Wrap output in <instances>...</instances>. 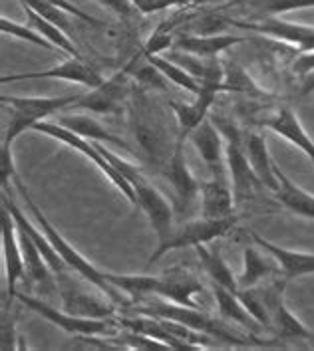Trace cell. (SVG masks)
I'll return each mask as SVG.
<instances>
[{
  "instance_id": "6da1fadb",
  "label": "cell",
  "mask_w": 314,
  "mask_h": 351,
  "mask_svg": "<svg viewBox=\"0 0 314 351\" xmlns=\"http://www.w3.org/2000/svg\"><path fill=\"white\" fill-rule=\"evenodd\" d=\"M12 181H14V185L19 189L20 197H22V201L26 203L28 206V210L32 213V217H34V221L38 222V226L46 232V237L50 239L52 242V246H54L56 250H58V254L62 256V260L66 262V266L70 268V270H74L76 274H80V276L84 278L88 284H92L96 286L102 294L106 298H110L111 302H115V304H120V302H124V292L122 290H117L113 284H111L110 280H108V272H104V270H100V268H96L90 260L86 258L84 254H80L78 250H76L74 246L70 244V242L66 241L58 230H56L54 226H52V222L46 219V215L40 210V206L34 203V199L30 197V193H28V189L24 186L22 183V179H20L19 175H14L12 177Z\"/></svg>"
},
{
  "instance_id": "7a4b0ae2",
  "label": "cell",
  "mask_w": 314,
  "mask_h": 351,
  "mask_svg": "<svg viewBox=\"0 0 314 351\" xmlns=\"http://www.w3.org/2000/svg\"><path fill=\"white\" fill-rule=\"evenodd\" d=\"M108 280L111 284L122 290L124 294L131 298L153 296L169 300L173 304L199 308V304L193 300L195 294L203 292V284L195 276L181 272V270H171L164 276H148V274H111L108 272Z\"/></svg>"
},
{
  "instance_id": "3957f363",
  "label": "cell",
  "mask_w": 314,
  "mask_h": 351,
  "mask_svg": "<svg viewBox=\"0 0 314 351\" xmlns=\"http://www.w3.org/2000/svg\"><path fill=\"white\" fill-rule=\"evenodd\" d=\"M93 143H96L98 151L110 161L111 165L115 167L130 181V185L133 186V193H135V199H137L135 206H139L146 213L153 232L157 234V241L167 237L169 230L173 228V206L169 204V201L155 186L149 183L148 177L133 163L122 159L117 153H113L110 147H104L100 141H93Z\"/></svg>"
},
{
  "instance_id": "277c9868",
  "label": "cell",
  "mask_w": 314,
  "mask_h": 351,
  "mask_svg": "<svg viewBox=\"0 0 314 351\" xmlns=\"http://www.w3.org/2000/svg\"><path fill=\"white\" fill-rule=\"evenodd\" d=\"M133 312L137 315H151V317H166L179 322L187 328L201 332L209 337H215L221 343L229 346H255V343H265L259 337H243L233 328H229L225 324L223 317H213V315L205 314L199 308H191V306H181V304H169V302H149L148 306H135Z\"/></svg>"
},
{
  "instance_id": "5b68a950",
  "label": "cell",
  "mask_w": 314,
  "mask_h": 351,
  "mask_svg": "<svg viewBox=\"0 0 314 351\" xmlns=\"http://www.w3.org/2000/svg\"><path fill=\"white\" fill-rule=\"evenodd\" d=\"M80 95H56V97H16V95H2L0 101L8 106V123L2 137V147L12 149L26 130H32L40 121H46V117L54 115L58 111L70 110L78 101Z\"/></svg>"
},
{
  "instance_id": "8992f818",
  "label": "cell",
  "mask_w": 314,
  "mask_h": 351,
  "mask_svg": "<svg viewBox=\"0 0 314 351\" xmlns=\"http://www.w3.org/2000/svg\"><path fill=\"white\" fill-rule=\"evenodd\" d=\"M130 125L131 133L142 149V153L146 155V159L155 171L164 173V169L175 151V143H171L169 139L166 121L157 113L151 111L146 99H139V104L135 99L130 111Z\"/></svg>"
},
{
  "instance_id": "52a82bcc",
  "label": "cell",
  "mask_w": 314,
  "mask_h": 351,
  "mask_svg": "<svg viewBox=\"0 0 314 351\" xmlns=\"http://www.w3.org/2000/svg\"><path fill=\"white\" fill-rule=\"evenodd\" d=\"M223 80H225V66L219 58H209L203 77L199 80L201 88L195 93V99L191 104L173 101L171 110L177 119V141L185 143L189 135L197 130L209 115L211 106L215 104L217 93L223 92Z\"/></svg>"
},
{
  "instance_id": "ba28073f",
  "label": "cell",
  "mask_w": 314,
  "mask_h": 351,
  "mask_svg": "<svg viewBox=\"0 0 314 351\" xmlns=\"http://www.w3.org/2000/svg\"><path fill=\"white\" fill-rule=\"evenodd\" d=\"M237 222V217L231 219H205L201 217L199 221H189L173 226L169 230V234L159 239L155 250L151 252L148 264H155L164 258L166 254H169L171 250H179V248H189V246H199V244H209L215 239L225 237Z\"/></svg>"
},
{
  "instance_id": "9c48e42d",
  "label": "cell",
  "mask_w": 314,
  "mask_h": 351,
  "mask_svg": "<svg viewBox=\"0 0 314 351\" xmlns=\"http://www.w3.org/2000/svg\"><path fill=\"white\" fill-rule=\"evenodd\" d=\"M213 123L219 128V131L225 137V157H227V171H229V179L233 185L235 193V201L239 203L243 199H251L255 195V191L259 189L260 181L257 179L253 167L249 163V157L245 153L243 145V133H240L231 121L227 119H213Z\"/></svg>"
},
{
  "instance_id": "30bf717a",
  "label": "cell",
  "mask_w": 314,
  "mask_h": 351,
  "mask_svg": "<svg viewBox=\"0 0 314 351\" xmlns=\"http://www.w3.org/2000/svg\"><path fill=\"white\" fill-rule=\"evenodd\" d=\"M260 290V296L267 304V310L271 315V332L280 339H295V341H304L314 348V332L309 330L298 317H296L284 304V288L287 280L282 276L267 280L257 286Z\"/></svg>"
},
{
  "instance_id": "8fae6325",
  "label": "cell",
  "mask_w": 314,
  "mask_h": 351,
  "mask_svg": "<svg viewBox=\"0 0 314 351\" xmlns=\"http://www.w3.org/2000/svg\"><path fill=\"white\" fill-rule=\"evenodd\" d=\"M32 131H36V133H42V135H48V137H52L56 141H60V143H64V145H68V147L76 149L78 153H82L84 157H88L90 161H92L93 165L98 167L108 179H110L113 185L117 186V191L130 201L131 204L137 203V199H135V193H133V186L130 185V181L115 169V167L111 165L110 161L98 151L96 147V143L90 141V139H86V137H82V135H78L74 131L66 130L64 125H60V123H50V121H40L36 123Z\"/></svg>"
},
{
  "instance_id": "7c38bea8",
  "label": "cell",
  "mask_w": 314,
  "mask_h": 351,
  "mask_svg": "<svg viewBox=\"0 0 314 351\" xmlns=\"http://www.w3.org/2000/svg\"><path fill=\"white\" fill-rule=\"evenodd\" d=\"M20 302L36 312L38 315H42L46 322L58 326L60 330H64L66 333H72V335H82V337H93V335H111V333H117V326L113 324V317H84V315H74L70 312H60L52 308L50 304L38 300V298L26 296V294H16Z\"/></svg>"
},
{
  "instance_id": "4fadbf2b",
  "label": "cell",
  "mask_w": 314,
  "mask_h": 351,
  "mask_svg": "<svg viewBox=\"0 0 314 351\" xmlns=\"http://www.w3.org/2000/svg\"><path fill=\"white\" fill-rule=\"evenodd\" d=\"M130 64L122 68L110 80H104L98 88H92L88 93L80 95L72 110H88L93 113H117L126 106L130 97Z\"/></svg>"
},
{
  "instance_id": "5bb4252c",
  "label": "cell",
  "mask_w": 314,
  "mask_h": 351,
  "mask_svg": "<svg viewBox=\"0 0 314 351\" xmlns=\"http://www.w3.org/2000/svg\"><path fill=\"white\" fill-rule=\"evenodd\" d=\"M227 24L243 28L249 32H257L262 36L275 38L278 42H287L291 46H296L300 54L314 52V26L298 24L289 20L277 19V16H265L259 22H240V20H227Z\"/></svg>"
},
{
  "instance_id": "9a60e30c",
  "label": "cell",
  "mask_w": 314,
  "mask_h": 351,
  "mask_svg": "<svg viewBox=\"0 0 314 351\" xmlns=\"http://www.w3.org/2000/svg\"><path fill=\"white\" fill-rule=\"evenodd\" d=\"M2 256H4V276H6V290H4V310H8V300L16 298V284L26 280V264L22 256V248L19 241V228L12 219L10 210L2 204Z\"/></svg>"
},
{
  "instance_id": "2e32d148",
  "label": "cell",
  "mask_w": 314,
  "mask_h": 351,
  "mask_svg": "<svg viewBox=\"0 0 314 351\" xmlns=\"http://www.w3.org/2000/svg\"><path fill=\"white\" fill-rule=\"evenodd\" d=\"M183 145L185 143H179L175 139V151L164 169V175L173 186V206L179 215L189 213L195 199L201 197V183L197 181V177L191 173V169L185 161Z\"/></svg>"
},
{
  "instance_id": "e0dca14e",
  "label": "cell",
  "mask_w": 314,
  "mask_h": 351,
  "mask_svg": "<svg viewBox=\"0 0 314 351\" xmlns=\"http://www.w3.org/2000/svg\"><path fill=\"white\" fill-rule=\"evenodd\" d=\"M19 80H66V82H72V84H80L84 88H98L104 77L102 74L93 68L92 64L84 62V58H72L62 62V64H56L54 68L50 70H42V72H26V74H10L2 75V84H12V82H19Z\"/></svg>"
},
{
  "instance_id": "ac0fdd59",
  "label": "cell",
  "mask_w": 314,
  "mask_h": 351,
  "mask_svg": "<svg viewBox=\"0 0 314 351\" xmlns=\"http://www.w3.org/2000/svg\"><path fill=\"white\" fill-rule=\"evenodd\" d=\"M193 147L201 155L203 163L211 171L213 179H225L227 181V157H225V137L215 128V123L207 117L203 123L189 135Z\"/></svg>"
},
{
  "instance_id": "d6986e66",
  "label": "cell",
  "mask_w": 314,
  "mask_h": 351,
  "mask_svg": "<svg viewBox=\"0 0 314 351\" xmlns=\"http://www.w3.org/2000/svg\"><path fill=\"white\" fill-rule=\"evenodd\" d=\"M58 286H60V296L64 302V310L70 312L74 315H84V317H111L115 314V308L110 298L102 300V298H96L88 292H84L80 286L72 284V280L66 278H60L58 280Z\"/></svg>"
},
{
  "instance_id": "ffe728a7",
  "label": "cell",
  "mask_w": 314,
  "mask_h": 351,
  "mask_svg": "<svg viewBox=\"0 0 314 351\" xmlns=\"http://www.w3.org/2000/svg\"><path fill=\"white\" fill-rule=\"evenodd\" d=\"M247 234L255 241V244H259L262 250H267L273 258L277 260L280 266V274L287 282L314 274V254L311 252H298V250L278 246L275 242L262 239L255 230H247Z\"/></svg>"
},
{
  "instance_id": "44dd1931",
  "label": "cell",
  "mask_w": 314,
  "mask_h": 351,
  "mask_svg": "<svg viewBox=\"0 0 314 351\" xmlns=\"http://www.w3.org/2000/svg\"><path fill=\"white\" fill-rule=\"evenodd\" d=\"M265 128L280 135L289 143H293L296 149H300L314 163V141L311 139V135L306 133L304 125L300 123L298 115L291 108H287V106L278 108L273 115H269L265 119Z\"/></svg>"
},
{
  "instance_id": "7402d4cb",
  "label": "cell",
  "mask_w": 314,
  "mask_h": 351,
  "mask_svg": "<svg viewBox=\"0 0 314 351\" xmlns=\"http://www.w3.org/2000/svg\"><path fill=\"white\" fill-rule=\"evenodd\" d=\"M243 145H245V153L249 157V163L253 167L260 185L275 193L278 189L277 163L271 157V151H269L265 137L255 131L243 133Z\"/></svg>"
},
{
  "instance_id": "603a6c76",
  "label": "cell",
  "mask_w": 314,
  "mask_h": 351,
  "mask_svg": "<svg viewBox=\"0 0 314 351\" xmlns=\"http://www.w3.org/2000/svg\"><path fill=\"white\" fill-rule=\"evenodd\" d=\"M282 276L280 274V266L278 262L267 250H262L259 244L257 246H247L243 250V272L239 280V290L240 288H253L259 286L267 280Z\"/></svg>"
},
{
  "instance_id": "cb8c5ba5",
  "label": "cell",
  "mask_w": 314,
  "mask_h": 351,
  "mask_svg": "<svg viewBox=\"0 0 314 351\" xmlns=\"http://www.w3.org/2000/svg\"><path fill=\"white\" fill-rule=\"evenodd\" d=\"M235 193L225 179H211L201 183V217L231 219L235 217Z\"/></svg>"
},
{
  "instance_id": "d4e9b609",
  "label": "cell",
  "mask_w": 314,
  "mask_h": 351,
  "mask_svg": "<svg viewBox=\"0 0 314 351\" xmlns=\"http://www.w3.org/2000/svg\"><path fill=\"white\" fill-rule=\"evenodd\" d=\"M213 298L217 304V310L225 322H235L240 328H245L251 335H259L265 328L253 317V314L245 308V304L240 302L239 296L227 288H223L219 284H213Z\"/></svg>"
},
{
  "instance_id": "484cf974",
  "label": "cell",
  "mask_w": 314,
  "mask_h": 351,
  "mask_svg": "<svg viewBox=\"0 0 314 351\" xmlns=\"http://www.w3.org/2000/svg\"><path fill=\"white\" fill-rule=\"evenodd\" d=\"M240 42H245V38L233 36V34H201V36L195 34V36H181L179 40H175L173 48L199 58H217Z\"/></svg>"
},
{
  "instance_id": "4316f807",
  "label": "cell",
  "mask_w": 314,
  "mask_h": 351,
  "mask_svg": "<svg viewBox=\"0 0 314 351\" xmlns=\"http://www.w3.org/2000/svg\"><path fill=\"white\" fill-rule=\"evenodd\" d=\"M277 177H278V189L275 191V199L282 204L287 210H291L296 217L302 219H311L314 221V195L309 191L300 189L293 183L277 165Z\"/></svg>"
},
{
  "instance_id": "83f0119b",
  "label": "cell",
  "mask_w": 314,
  "mask_h": 351,
  "mask_svg": "<svg viewBox=\"0 0 314 351\" xmlns=\"http://www.w3.org/2000/svg\"><path fill=\"white\" fill-rule=\"evenodd\" d=\"M197 256L201 260V266L205 268L207 276L211 278L213 284H219L223 288L231 290V292H239V280L233 276V270L229 268L227 260L223 258L219 250H211L207 244L195 246Z\"/></svg>"
},
{
  "instance_id": "f1b7e54d",
  "label": "cell",
  "mask_w": 314,
  "mask_h": 351,
  "mask_svg": "<svg viewBox=\"0 0 314 351\" xmlns=\"http://www.w3.org/2000/svg\"><path fill=\"white\" fill-rule=\"evenodd\" d=\"M58 123L64 125L66 130L74 131L78 135L90 139V141H100V143H106V145L128 149V145L117 135L110 133L100 121H96L93 117H88V115H64V117L58 119Z\"/></svg>"
},
{
  "instance_id": "f546056e",
  "label": "cell",
  "mask_w": 314,
  "mask_h": 351,
  "mask_svg": "<svg viewBox=\"0 0 314 351\" xmlns=\"http://www.w3.org/2000/svg\"><path fill=\"white\" fill-rule=\"evenodd\" d=\"M26 10V14H28V24L40 32L42 36L46 38L48 42H52L56 48L60 50V52H66L68 56H72V58H82L80 54V50L76 48V44L70 40V36L58 26L54 22H50V20L42 19L40 14H36L34 10H30V8H24Z\"/></svg>"
},
{
  "instance_id": "4dcf8cb0",
  "label": "cell",
  "mask_w": 314,
  "mask_h": 351,
  "mask_svg": "<svg viewBox=\"0 0 314 351\" xmlns=\"http://www.w3.org/2000/svg\"><path fill=\"white\" fill-rule=\"evenodd\" d=\"M146 58H148L149 64H151L159 74L164 75L166 80L173 82V84L179 86V88H183L185 92L193 93V95L199 92V88H201L199 80L193 77V75L189 74L185 68H181L179 64H175V62H171L169 58H164V56L159 54H151L146 56Z\"/></svg>"
},
{
  "instance_id": "1f68e13d",
  "label": "cell",
  "mask_w": 314,
  "mask_h": 351,
  "mask_svg": "<svg viewBox=\"0 0 314 351\" xmlns=\"http://www.w3.org/2000/svg\"><path fill=\"white\" fill-rule=\"evenodd\" d=\"M245 8L251 14L265 19V16H280L295 10L314 8V0H251L245 4Z\"/></svg>"
},
{
  "instance_id": "d6a6232c",
  "label": "cell",
  "mask_w": 314,
  "mask_h": 351,
  "mask_svg": "<svg viewBox=\"0 0 314 351\" xmlns=\"http://www.w3.org/2000/svg\"><path fill=\"white\" fill-rule=\"evenodd\" d=\"M225 66V80H223V92L235 93H260V88L255 84V80L240 68L237 62H227Z\"/></svg>"
},
{
  "instance_id": "836d02e7",
  "label": "cell",
  "mask_w": 314,
  "mask_h": 351,
  "mask_svg": "<svg viewBox=\"0 0 314 351\" xmlns=\"http://www.w3.org/2000/svg\"><path fill=\"white\" fill-rule=\"evenodd\" d=\"M0 30H2V34H8V36L24 40V42H28V44H34L38 48H44V50H58L52 42H48V40L42 36L40 32H36L30 24L26 26V24H19V22H14V20L0 19ZM58 52H60V50H58Z\"/></svg>"
},
{
  "instance_id": "e575fe53",
  "label": "cell",
  "mask_w": 314,
  "mask_h": 351,
  "mask_svg": "<svg viewBox=\"0 0 314 351\" xmlns=\"http://www.w3.org/2000/svg\"><path fill=\"white\" fill-rule=\"evenodd\" d=\"M19 2L24 6V8L34 10V12L40 14L42 19L50 20V22L58 24L64 32H68V30L72 28V22H70V19H68L70 14H68V12H64L62 8L54 6V4L46 2V0H19Z\"/></svg>"
},
{
  "instance_id": "d590c367",
  "label": "cell",
  "mask_w": 314,
  "mask_h": 351,
  "mask_svg": "<svg viewBox=\"0 0 314 351\" xmlns=\"http://www.w3.org/2000/svg\"><path fill=\"white\" fill-rule=\"evenodd\" d=\"M46 2H50V4H54L58 8H62L64 12H68L70 16H76V19H80L82 22H86V24H90V26H102V22L98 19H93L90 16L88 12H84L82 8H78L76 4H72L70 0H46Z\"/></svg>"
},
{
  "instance_id": "8d00e7d4",
  "label": "cell",
  "mask_w": 314,
  "mask_h": 351,
  "mask_svg": "<svg viewBox=\"0 0 314 351\" xmlns=\"http://www.w3.org/2000/svg\"><path fill=\"white\" fill-rule=\"evenodd\" d=\"M169 46H173V40L169 34H164V32H157V34H153V36L149 38L148 42H146V46H144V54L151 56V54H159V52H164L167 50Z\"/></svg>"
},
{
  "instance_id": "74e56055",
  "label": "cell",
  "mask_w": 314,
  "mask_h": 351,
  "mask_svg": "<svg viewBox=\"0 0 314 351\" xmlns=\"http://www.w3.org/2000/svg\"><path fill=\"white\" fill-rule=\"evenodd\" d=\"M96 2H100L102 6H106V8H110L111 12H115V14H120V16H133L135 12H137V8L131 4L130 0H96Z\"/></svg>"
},
{
  "instance_id": "f35d334b",
  "label": "cell",
  "mask_w": 314,
  "mask_h": 351,
  "mask_svg": "<svg viewBox=\"0 0 314 351\" xmlns=\"http://www.w3.org/2000/svg\"><path fill=\"white\" fill-rule=\"evenodd\" d=\"M300 95H311L314 92V72L306 75V77H302L300 80Z\"/></svg>"
},
{
  "instance_id": "ab89813d",
  "label": "cell",
  "mask_w": 314,
  "mask_h": 351,
  "mask_svg": "<svg viewBox=\"0 0 314 351\" xmlns=\"http://www.w3.org/2000/svg\"><path fill=\"white\" fill-rule=\"evenodd\" d=\"M229 2H237V0H229Z\"/></svg>"
}]
</instances>
